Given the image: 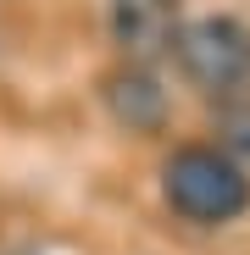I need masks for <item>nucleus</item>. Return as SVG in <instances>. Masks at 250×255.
I'll list each match as a JSON object with an SVG mask.
<instances>
[{"mask_svg": "<svg viewBox=\"0 0 250 255\" xmlns=\"http://www.w3.org/2000/svg\"><path fill=\"white\" fill-rule=\"evenodd\" d=\"M106 111L128 133H156L167 122V89L150 78V67H122L106 78Z\"/></svg>", "mask_w": 250, "mask_h": 255, "instance_id": "nucleus-4", "label": "nucleus"}, {"mask_svg": "<svg viewBox=\"0 0 250 255\" xmlns=\"http://www.w3.org/2000/svg\"><path fill=\"white\" fill-rule=\"evenodd\" d=\"M111 39L128 67H150L178 45V0H111Z\"/></svg>", "mask_w": 250, "mask_h": 255, "instance_id": "nucleus-3", "label": "nucleus"}, {"mask_svg": "<svg viewBox=\"0 0 250 255\" xmlns=\"http://www.w3.org/2000/svg\"><path fill=\"white\" fill-rule=\"evenodd\" d=\"M217 150L223 155H250V100H228L217 111Z\"/></svg>", "mask_w": 250, "mask_h": 255, "instance_id": "nucleus-5", "label": "nucleus"}, {"mask_svg": "<svg viewBox=\"0 0 250 255\" xmlns=\"http://www.w3.org/2000/svg\"><path fill=\"white\" fill-rule=\"evenodd\" d=\"M173 56L195 89L217 95V100H239L250 89V28L234 17H200L178 28Z\"/></svg>", "mask_w": 250, "mask_h": 255, "instance_id": "nucleus-2", "label": "nucleus"}, {"mask_svg": "<svg viewBox=\"0 0 250 255\" xmlns=\"http://www.w3.org/2000/svg\"><path fill=\"white\" fill-rule=\"evenodd\" d=\"M161 194L184 222L200 228H223L250 211V178L234 155H223L217 144H184L173 150V161L161 166Z\"/></svg>", "mask_w": 250, "mask_h": 255, "instance_id": "nucleus-1", "label": "nucleus"}]
</instances>
